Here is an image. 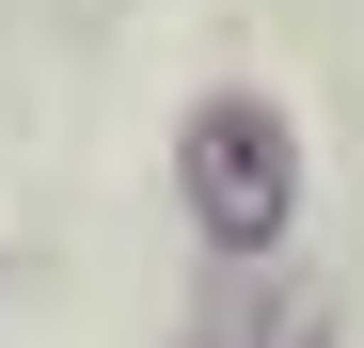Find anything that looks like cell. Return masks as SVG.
Listing matches in <instances>:
<instances>
[{"label": "cell", "instance_id": "obj_1", "mask_svg": "<svg viewBox=\"0 0 364 348\" xmlns=\"http://www.w3.org/2000/svg\"><path fill=\"white\" fill-rule=\"evenodd\" d=\"M191 206H206L222 254H254L269 222H285V127H269L254 95H222L206 127H191Z\"/></svg>", "mask_w": 364, "mask_h": 348}, {"label": "cell", "instance_id": "obj_2", "mask_svg": "<svg viewBox=\"0 0 364 348\" xmlns=\"http://www.w3.org/2000/svg\"><path fill=\"white\" fill-rule=\"evenodd\" d=\"M285 348H301V332H285Z\"/></svg>", "mask_w": 364, "mask_h": 348}]
</instances>
